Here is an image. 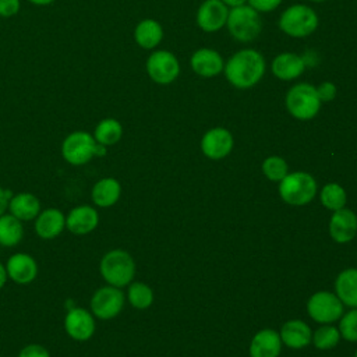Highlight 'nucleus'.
I'll use <instances>...</instances> for the list:
<instances>
[{
    "label": "nucleus",
    "instance_id": "obj_1",
    "mask_svg": "<svg viewBox=\"0 0 357 357\" xmlns=\"http://www.w3.org/2000/svg\"><path fill=\"white\" fill-rule=\"evenodd\" d=\"M266 71L264 54L251 47L237 50L225 63L223 74L227 82L237 89H250L255 86Z\"/></svg>",
    "mask_w": 357,
    "mask_h": 357
},
{
    "label": "nucleus",
    "instance_id": "obj_2",
    "mask_svg": "<svg viewBox=\"0 0 357 357\" xmlns=\"http://www.w3.org/2000/svg\"><path fill=\"white\" fill-rule=\"evenodd\" d=\"M107 148L98 144L92 134L84 130L70 132L61 142V156L73 166H82L96 156H105Z\"/></svg>",
    "mask_w": 357,
    "mask_h": 357
},
{
    "label": "nucleus",
    "instance_id": "obj_3",
    "mask_svg": "<svg viewBox=\"0 0 357 357\" xmlns=\"http://www.w3.org/2000/svg\"><path fill=\"white\" fill-rule=\"evenodd\" d=\"M99 272L107 284L123 289L134 279L135 261L126 250H109L100 258Z\"/></svg>",
    "mask_w": 357,
    "mask_h": 357
},
{
    "label": "nucleus",
    "instance_id": "obj_4",
    "mask_svg": "<svg viewBox=\"0 0 357 357\" xmlns=\"http://www.w3.org/2000/svg\"><path fill=\"white\" fill-rule=\"evenodd\" d=\"M319 25V17L317 11L303 3H296L289 6L279 17L278 26L279 29L296 39H303L310 36L317 31Z\"/></svg>",
    "mask_w": 357,
    "mask_h": 357
},
{
    "label": "nucleus",
    "instance_id": "obj_5",
    "mask_svg": "<svg viewBox=\"0 0 357 357\" xmlns=\"http://www.w3.org/2000/svg\"><path fill=\"white\" fill-rule=\"evenodd\" d=\"M284 106L290 116L305 121L314 119L322 106L317 86L310 82H297L291 85L284 95Z\"/></svg>",
    "mask_w": 357,
    "mask_h": 357
},
{
    "label": "nucleus",
    "instance_id": "obj_6",
    "mask_svg": "<svg viewBox=\"0 0 357 357\" xmlns=\"http://www.w3.org/2000/svg\"><path fill=\"white\" fill-rule=\"evenodd\" d=\"M226 28L237 42H252L262 31L261 14L248 4L229 8Z\"/></svg>",
    "mask_w": 357,
    "mask_h": 357
},
{
    "label": "nucleus",
    "instance_id": "obj_7",
    "mask_svg": "<svg viewBox=\"0 0 357 357\" xmlns=\"http://www.w3.org/2000/svg\"><path fill=\"white\" fill-rule=\"evenodd\" d=\"M317 194L315 178L305 172L287 173L279 181V195L280 198L294 206H301L312 201Z\"/></svg>",
    "mask_w": 357,
    "mask_h": 357
},
{
    "label": "nucleus",
    "instance_id": "obj_8",
    "mask_svg": "<svg viewBox=\"0 0 357 357\" xmlns=\"http://www.w3.org/2000/svg\"><path fill=\"white\" fill-rule=\"evenodd\" d=\"M126 303V296L120 287L102 286L96 289L89 300V311L96 319L109 321L116 318Z\"/></svg>",
    "mask_w": 357,
    "mask_h": 357
},
{
    "label": "nucleus",
    "instance_id": "obj_9",
    "mask_svg": "<svg viewBox=\"0 0 357 357\" xmlns=\"http://www.w3.org/2000/svg\"><path fill=\"white\" fill-rule=\"evenodd\" d=\"M145 70L148 77L159 85H169L174 82L180 75V61L170 50L159 49L153 50L146 61Z\"/></svg>",
    "mask_w": 357,
    "mask_h": 357
},
{
    "label": "nucleus",
    "instance_id": "obj_10",
    "mask_svg": "<svg viewBox=\"0 0 357 357\" xmlns=\"http://www.w3.org/2000/svg\"><path fill=\"white\" fill-rule=\"evenodd\" d=\"M307 311L315 322L331 324L340 319L343 315V303L336 294L322 290L310 297Z\"/></svg>",
    "mask_w": 357,
    "mask_h": 357
},
{
    "label": "nucleus",
    "instance_id": "obj_11",
    "mask_svg": "<svg viewBox=\"0 0 357 357\" xmlns=\"http://www.w3.org/2000/svg\"><path fill=\"white\" fill-rule=\"evenodd\" d=\"M95 317L88 308L84 307H73L64 315L63 326L66 333L77 342L89 340L96 329Z\"/></svg>",
    "mask_w": 357,
    "mask_h": 357
},
{
    "label": "nucleus",
    "instance_id": "obj_12",
    "mask_svg": "<svg viewBox=\"0 0 357 357\" xmlns=\"http://www.w3.org/2000/svg\"><path fill=\"white\" fill-rule=\"evenodd\" d=\"M227 15L229 8L220 0H204L195 13V24L201 31L213 33L226 26Z\"/></svg>",
    "mask_w": 357,
    "mask_h": 357
},
{
    "label": "nucleus",
    "instance_id": "obj_13",
    "mask_svg": "<svg viewBox=\"0 0 357 357\" xmlns=\"http://www.w3.org/2000/svg\"><path fill=\"white\" fill-rule=\"evenodd\" d=\"M234 145L231 132L225 127H213L208 130L201 138L202 153L213 160L226 158Z\"/></svg>",
    "mask_w": 357,
    "mask_h": 357
},
{
    "label": "nucleus",
    "instance_id": "obj_14",
    "mask_svg": "<svg viewBox=\"0 0 357 357\" xmlns=\"http://www.w3.org/2000/svg\"><path fill=\"white\" fill-rule=\"evenodd\" d=\"M99 225L98 209L88 204H81L70 209L66 215V229L75 236L92 233Z\"/></svg>",
    "mask_w": 357,
    "mask_h": 357
},
{
    "label": "nucleus",
    "instance_id": "obj_15",
    "mask_svg": "<svg viewBox=\"0 0 357 357\" xmlns=\"http://www.w3.org/2000/svg\"><path fill=\"white\" fill-rule=\"evenodd\" d=\"M8 279L17 284H29L38 276V262L26 252H15L8 257L6 262Z\"/></svg>",
    "mask_w": 357,
    "mask_h": 357
},
{
    "label": "nucleus",
    "instance_id": "obj_16",
    "mask_svg": "<svg viewBox=\"0 0 357 357\" xmlns=\"http://www.w3.org/2000/svg\"><path fill=\"white\" fill-rule=\"evenodd\" d=\"M190 67L202 78H213L223 73L225 61L218 50L211 47H199L191 54Z\"/></svg>",
    "mask_w": 357,
    "mask_h": 357
},
{
    "label": "nucleus",
    "instance_id": "obj_17",
    "mask_svg": "<svg viewBox=\"0 0 357 357\" xmlns=\"http://www.w3.org/2000/svg\"><path fill=\"white\" fill-rule=\"evenodd\" d=\"M305 68V60L293 52H282L276 54L271 63L272 74L280 81H293L301 77Z\"/></svg>",
    "mask_w": 357,
    "mask_h": 357
},
{
    "label": "nucleus",
    "instance_id": "obj_18",
    "mask_svg": "<svg viewBox=\"0 0 357 357\" xmlns=\"http://www.w3.org/2000/svg\"><path fill=\"white\" fill-rule=\"evenodd\" d=\"M35 233L42 240H53L66 230V215L57 208H45L35 218Z\"/></svg>",
    "mask_w": 357,
    "mask_h": 357
},
{
    "label": "nucleus",
    "instance_id": "obj_19",
    "mask_svg": "<svg viewBox=\"0 0 357 357\" xmlns=\"http://www.w3.org/2000/svg\"><path fill=\"white\" fill-rule=\"evenodd\" d=\"M357 233V216L353 211L342 208L333 212L329 219V234L340 244L349 243Z\"/></svg>",
    "mask_w": 357,
    "mask_h": 357
},
{
    "label": "nucleus",
    "instance_id": "obj_20",
    "mask_svg": "<svg viewBox=\"0 0 357 357\" xmlns=\"http://www.w3.org/2000/svg\"><path fill=\"white\" fill-rule=\"evenodd\" d=\"M42 211L39 198L28 191L13 194L10 202H8V213L15 216L18 220L31 222L35 220V218Z\"/></svg>",
    "mask_w": 357,
    "mask_h": 357
},
{
    "label": "nucleus",
    "instance_id": "obj_21",
    "mask_svg": "<svg viewBox=\"0 0 357 357\" xmlns=\"http://www.w3.org/2000/svg\"><path fill=\"white\" fill-rule=\"evenodd\" d=\"M282 340L276 331L265 328L257 332L250 343V357H278L282 350Z\"/></svg>",
    "mask_w": 357,
    "mask_h": 357
},
{
    "label": "nucleus",
    "instance_id": "obj_22",
    "mask_svg": "<svg viewBox=\"0 0 357 357\" xmlns=\"http://www.w3.org/2000/svg\"><path fill=\"white\" fill-rule=\"evenodd\" d=\"M121 195V184L114 177H103L98 180L91 190L92 204L98 208L113 206Z\"/></svg>",
    "mask_w": 357,
    "mask_h": 357
},
{
    "label": "nucleus",
    "instance_id": "obj_23",
    "mask_svg": "<svg viewBox=\"0 0 357 357\" xmlns=\"http://www.w3.org/2000/svg\"><path fill=\"white\" fill-rule=\"evenodd\" d=\"M280 340L290 349L305 347L312 337L310 326L301 319H290L284 322L279 332Z\"/></svg>",
    "mask_w": 357,
    "mask_h": 357
},
{
    "label": "nucleus",
    "instance_id": "obj_24",
    "mask_svg": "<svg viewBox=\"0 0 357 357\" xmlns=\"http://www.w3.org/2000/svg\"><path fill=\"white\" fill-rule=\"evenodd\" d=\"M162 39V24L153 18H144L134 28V40L139 47L145 50H153L155 47H158Z\"/></svg>",
    "mask_w": 357,
    "mask_h": 357
},
{
    "label": "nucleus",
    "instance_id": "obj_25",
    "mask_svg": "<svg viewBox=\"0 0 357 357\" xmlns=\"http://www.w3.org/2000/svg\"><path fill=\"white\" fill-rule=\"evenodd\" d=\"M335 290L343 305L357 308V268L342 271L335 280Z\"/></svg>",
    "mask_w": 357,
    "mask_h": 357
},
{
    "label": "nucleus",
    "instance_id": "obj_26",
    "mask_svg": "<svg viewBox=\"0 0 357 357\" xmlns=\"http://www.w3.org/2000/svg\"><path fill=\"white\" fill-rule=\"evenodd\" d=\"M24 237L22 222L18 220L11 213H3L0 216V245L1 247H15L21 243Z\"/></svg>",
    "mask_w": 357,
    "mask_h": 357
},
{
    "label": "nucleus",
    "instance_id": "obj_27",
    "mask_svg": "<svg viewBox=\"0 0 357 357\" xmlns=\"http://www.w3.org/2000/svg\"><path fill=\"white\" fill-rule=\"evenodd\" d=\"M93 138L96 139L98 144L103 146H110L117 144L121 137H123V126L117 119L113 117H106L102 119L93 130Z\"/></svg>",
    "mask_w": 357,
    "mask_h": 357
},
{
    "label": "nucleus",
    "instance_id": "obj_28",
    "mask_svg": "<svg viewBox=\"0 0 357 357\" xmlns=\"http://www.w3.org/2000/svg\"><path fill=\"white\" fill-rule=\"evenodd\" d=\"M127 300L137 310H146L153 303V291L144 282H131L127 289Z\"/></svg>",
    "mask_w": 357,
    "mask_h": 357
},
{
    "label": "nucleus",
    "instance_id": "obj_29",
    "mask_svg": "<svg viewBox=\"0 0 357 357\" xmlns=\"http://www.w3.org/2000/svg\"><path fill=\"white\" fill-rule=\"evenodd\" d=\"M322 205L329 211H337L344 208L347 197L344 188L337 183H328L322 187L319 194Z\"/></svg>",
    "mask_w": 357,
    "mask_h": 357
},
{
    "label": "nucleus",
    "instance_id": "obj_30",
    "mask_svg": "<svg viewBox=\"0 0 357 357\" xmlns=\"http://www.w3.org/2000/svg\"><path fill=\"white\" fill-rule=\"evenodd\" d=\"M339 340H340L339 329L329 324H324L321 328H318L311 337V342L319 350H329L335 347L339 343Z\"/></svg>",
    "mask_w": 357,
    "mask_h": 357
},
{
    "label": "nucleus",
    "instance_id": "obj_31",
    "mask_svg": "<svg viewBox=\"0 0 357 357\" xmlns=\"http://www.w3.org/2000/svg\"><path fill=\"white\" fill-rule=\"evenodd\" d=\"M262 173L271 181H280L289 173V167L283 158L273 155L262 162Z\"/></svg>",
    "mask_w": 357,
    "mask_h": 357
},
{
    "label": "nucleus",
    "instance_id": "obj_32",
    "mask_svg": "<svg viewBox=\"0 0 357 357\" xmlns=\"http://www.w3.org/2000/svg\"><path fill=\"white\" fill-rule=\"evenodd\" d=\"M337 329L344 340L357 342V308H351L340 317Z\"/></svg>",
    "mask_w": 357,
    "mask_h": 357
},
{
    "label": "nucleus",
    "instance_id": "obj_33",
    "mask_svg": "<svg viewBox=\"0 0 357 357\" xmlns=\"http://www.w3.org/2000/svg\"><path fill=\"white\" fill-rule=\"evenodd\" d=\"M317 92L321 102L325 103V102H332L336 98L337 88L332 81H324L317 86Z\"/></svg>",
    "mask_w": 357,
    "mask_h": 357
},
{
    "label": "nucleus",
    "instance_id": "obj_34",
    "mask_svg": "<svg viewBox=\"0 0 357 357\" xmlns=\"http://www.w3.org/2000/svg\"><path fill=\"white\" fill-rule=\"evenodd\" d=\"M17 357H50V353L39 343H29L20 350Z\"/></svg>",
    "mask_w": 357,
    "mask_h": 357
},
{
    "label": "nucleus",
    "instance_id": "obj_35",
    "mask_svg": "<svg viewBox=\"0 0 357 357\" xmlns=\"http://www.w3.org/2000/svg\"><path fill=\"white\" fill-rule=\"evenodd\" d=\"M282 1L283 0H247V4L259 14H265L276 10L282 4Z\"/></svg>",
    "mask_w": 357,
    "mask_h": 357
},
{
    "label": "nucleus",
    "instance_id": "obj_36",
    "mask_svg": "<svg viewBox=\"0 0 357 357\" xmlns=\"http://www.w3.org/2000/svg\"><path fill=\"white\" fill-rule=\"evenodd\" d=\"M21 8V0H0V17L8 18L18 14Z\"/></svg>",
    "mask_w": 357,
    "mask_h": 357
},
{
    "label": "nucleus",
    "instance_id": "obj_37",
    "mask_svg": "<svg viewBox=\"0 0 357 357\" xmlns=\"http://www.w3.org/2000/svg\"><path fill=\"white\" fill-rule=\"evenodd\" d=\"M13 191L4 187H0V216L8 211V202L13 197Z\"/></svg>",
    "mask_w": 357,
    "mask_h": 357
},
{
    "label": "nucleus",
    "instance_id": "obj_38",
    "mask_svg": "<svg viewBox=\"0 0 357 357\" xmlns=\"http://www.w3.org/2000/svg\"><path fill=\"white\" fill-rule=\"evenodd\" d=\"M227 8H234L247 4V0H220Z\"/></svg>",
    "mask_w": 357,
    "mask_h": 357
},
{
    "label": "nucleus",
    "instance_id": "obj_39",
    "mask_svg": "<svg viewBox=\"0 0 357 357\" xmlns=\"http://www.w3.org/2000/svg\"><path fill=\"white\" fill-rule=\"evenodd\" d=\"M8 280V275H7V271H6V265H3L0 262V289H3L6 286Z\"/></svg>",
    "mask_w": 357,
    "mask_h": 357
},
{
    "label": "nucleus",
    "instance_id": "obj_40",
    "mask_svg": "<svg viewBox=\"0 0 357 357\" xmlns=\"http://www.w3.org/2000/svg\"><path fill=\"white\" fill-rule=\"evenodd\" d=\"M28 1L36 6H47V4H52L54 0H28Z\"/></svg>",
    "mask_w": 357,
    "mask_h": 357
},
{
    "label": "nucleus",
    "instance_id": "obj_41",
    "mask_svg": "<svg viewBox=\"0 0 357 357\" xmlns=\"http://www.w3.org/2000/svg\"><path fill=\"white\" fill-rule=\"evenodd\" d=\"M310 1H314V3H322V1H325V0H310Z\"/></svg>",
    "mask_w": 357,
    "mask_h": 357
},
{
    "label": "nucleus",
    "instance_id": "obj_42",
    "mask_svg": "<svg viewBox=\"0 0 357 357\" xmlns=\"http://www.w3.org/2000/svg\"><path fill=\"white\" fill-rule=\"evenodd\" d=\"M354 357H357V350H356V353H354Z\"/></svg>",
    "mask_w": 357,
    "mask_h": 357
}]
</instances>
